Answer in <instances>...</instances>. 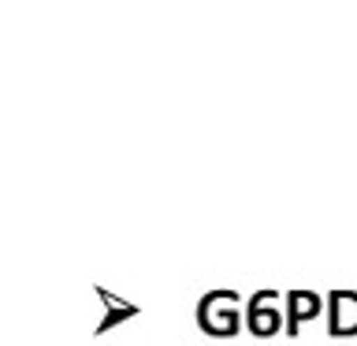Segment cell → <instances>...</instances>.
I'll list each match as a JSON object with an SVG mask.
<instances>
[{"label": "cell", "mask_w": 357, "mask_h": 346, "mask_svg": "<svg viewBox=\"0 0 357 346\" xmlns=\"http://www.w3.org/2000/svg\"><path fill=\"white\" fill-rule=\"evenodd\" d=\"M287 301H290V331H298L301 317H312V313L320 309V298L312 294V290H290Z\"/></svg>", "instance_id": "6da1fadb"}, {"label": "cell", "mask_w": 357, "mask_h": 346, "mask_svg": "<svg viewBox=\"0 0 357 346\" xmlns=\"http://www.w3.org/2000/svg\"><path fill=\"white\" fill-rule=\"evenodd\" d=\"M264 298H268V290H257V294L250 298V328H253L257 335L275 331V313H272V309L264 313Z\"/></svg>", "instance_id": "7a4b0ae2"}]
</instances>
